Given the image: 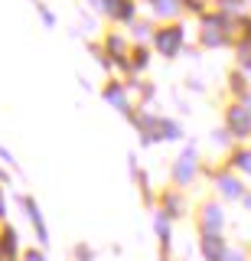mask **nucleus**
I'll return each instance as SVG.
<instances>
[{
	"mask_svg": "<svg viewBox=\"0 0 251 261\" xmlns=\"http://www.w3.org/2000/svg\"><path fill=\"white\" fill-rule=\"evenodd\" d=\"M225 251L229 248H225V242L215 232H202V255H206V261H222Z\"/></svg>",
	"mask_w": 251,
	"mask_h": 261,
	"instance_id": "f257e3e1",
	"label": "nucleus"
},
{
	"mask_svg": "<svg viewBox=\"0 0 251 261\" xmlns=\"http://www.w3.org/2000/svg\"><path fill=\"white\" fill-rule=\"evenodd\" d=\"M180 39H183V33L176 30V27H170V30H163V33L157 36V49H160L163 56H173L176 49H180Z\"/></svg>",
	"mask_w": 251,
	"mask_h": 261,
	"instance_id": "f03ea898",
	"label": "nucleus"
},
{
	"mask_svg": "<svg viewBox=\"0 0 251 261\" xmlns=\"http://www.w3.org/2000/svg\"><path fill=\"white\" fill-rule=\"evenodd\" d=\"M229 124L235 127V134H248V130H251V118H248V111H245V108H238V105H235V108H229Z\"/></svg>",
	"mask_w": 251,
	"mask_h": 261,
	"instance_id": "7ed1b4c3",
	"label": "nucleus"
},
{
	"mask_svg": "<svg viewBox=\"0 0 251 261\" xmlns=\"http://www.w3.org/2000/svg\"><path fill=\"white\" fill-rule=\"evenodd\" d=\"M192 167H196V153H192V150H186V153H183V160L176 163V179H180V183H189Z\"/></svg>",
	"mask_w": 251,
	"mask_h": 261,
	"instance_id": "20e7f679",
	"label": "nucleus"
},
{
	"mask_svg": "<svg viewBox=\"0 0 251 261\" xmlns=\"http://www.w3.org/2000/svg\"><path fill=\"white\" fill-rule=\"evenodd\" d=\"M202 222H206L202 232H215L218 235V225H222V209H218V206H206V209H202Z\"/></svg>",
	"mask_w": 251,
	"mask_h": 261,
	"instance_id": "39448f33",
	"label": "nucleus"
},
{
	"mask_svg": "<svg viewBox=\"0 0 251 261\" xmlns=\"http://www.w3.org/2000/svg\"><path fill=\"white\" fill-rule=\"evenodd\" d=\"M23 206H26L30 219H33V225H36V235H39V242H49V232H46V225H43V216H39L36 202H33V199H23Z\"/></svg>",
	"mask_w": 251,
	"mask_h": 261,
	"instance_id": "423d86ee",
	"label": "nucleus"
},
{
	"mask_svg": "<svg viewBox=\"0 0 251 261\" xmlns=\"http://www.w3.org/2000/svg\"><path fill=\"white\" fill-rule=\"evenodd\" d=\"M218 190H222L225 196H241V186L235 183V179H229V176H222V179H218Z\"/></svg>",
	"mask_w": 251,
	"mask_h": 261,
	"instance_id": "0eeeda50",
	"label": "nucleus"
},
{
	"mask_svg": "<svg viewBox=\"0 0 251 261\" xmlns=\"http://www.w3.org/2000/svg\"><path fill=\"white\" fill-rule=\"evenodd\" d=\"M157 235L163 239V245L170 242V219L166 216H157Z\"/></svg>",
	"mask_w": 251,
	"mask_h": 261,
	"instance_id": "6e6552de",
	"label": "nucleus"
},
{
	"mask_svg": "<svg viewBox=\"0 0 251 261\" xmlns=\"http://www.w3.org/2000/svg\"><path fill=\"white\" fill-rule=\"evenodd\" d=\"M4 255H13V232L7 228V235H4Z\"/></svg>",
	"mask_w": 251,
	"mask_h": 261,
	"instance_id": "1a4fd4ad",
	"label": "nucleus"
},
{
	"mask_svg": "<svg viewBox=\"0 0 251 261\" xmlns=\"http://www.w3.org/2000/svg\"><path fill=\"white\" fill-rule=\"evenodd\" d=\"M157 10H160V13H173V10H176V4H173V0H160Z\"/></svg>",
	"mask_w": 251,
	"mask_h": 261,
	"instance_id": "9d476101",
	"label": "nucleus"
},
{
	"mask_svg": "<svg viewBox=\"0 0 251 261\" xmlns=\"http://www.w3.org/2000/svg\"><path fill=\"white\" fill-rule=\"evenodd\" d=\"M238 167H241V170H248V173H251V153H238Z\"/></svg>",
	"mask_w": 251,
	"mask_h": 261,
	"instance_id": "9b49d317",
	"label": "nucleus"
},
{
	"mask_svg": "<svg viewBox=\"0 0 251 261\" xmlns=\"http://www.w3.org/2000/svg\"><path fill=\"white\" fill-rule=\"evenodd\" d=\"M78 261H92V251H88L85 245H78Z\"/></svg>",
	"mask_w": 251,
	"mask_h": 261,
	"instance_id": "f8f14e48",
	"label": "nucleus"
},
{
	"mask_svg": "<svg viewBox=\"0 0 251 261\" xmlns=\"http://www.w3.org/2000/svg\"><path fill=\"white\" fill-rule=\"evenodd\" d=\"M26 261H46V258L39 255V251H26Z\"/></svg>",
	"mask_w": 251,
	"mask_h": 261,
	"instance_id": "ddd939ff",
	"label": "nucleus"
},
{
	"mask_svg": "<svg viewBox=\"0 0 251 261\" xmlns=\"http://www.w3.org/2000/svg\"><path fill=\"white\" fill-rule=\"evenodd\" d=\"M248 209H251V199H248Z\"/></svg>",
	"mask_w": 251,
	"mask_h": 261,
	"instance_id": "4468645a",
	"label": "nucleus"
}]
</instances>
